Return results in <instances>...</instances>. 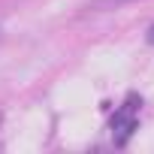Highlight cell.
Instances as JSON below:
<instances>
[{
  "mask_svg": "<svg viewBox=\"0 0 154 154\" xmlns=\"http://www.w3.org/2000/svg\"><path fill=\"white\" fill-rule=\"evenodd\" d=\"M139 106H142V97H139V94H127L124 106L115 109V115H112V121H109V130H112V142H115V148H124V145L130 142V136L136 133V127H139V121H136Z\"/></svg>",
  "mask_w": 154,
  "mask_h": 154,
  "instance_id": "6da1fadb",
  "label": "cell"
},
{
  "mask_svg": "<svg viewBox=\"0 0 154 154\" xmlns=\"http://www.w3.org/2000/svg\"><path fill=\"white\" fill-rule=\"evenodd\" d=\"M109 3H121V0H94L88 9H103V6H109Z\"/></svg>",
  "mask_w": 154,
  "mask_h": 154,
  "instance_id": "7a4b0ae2",
  "label": "cell"
},
{
  "mask_svg": "<svg viewBox=\"0 0 154 154\" xmlns=\"http://www.w3.org/2000/svg\"><path fill=\"white\" fill-rule=\"evenodd\" d=\"M148 42H154V27H151V30H148Z\"/></svg>",
  "mask_w": 154,
  "mask_h": 154,
  "instance_id": "3957f363",
  "label": "cell"
}]
</instances>
